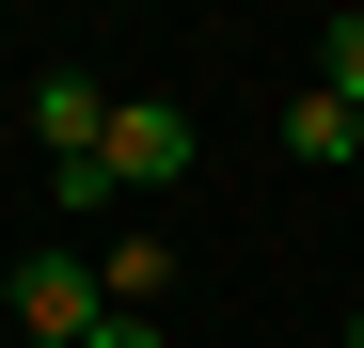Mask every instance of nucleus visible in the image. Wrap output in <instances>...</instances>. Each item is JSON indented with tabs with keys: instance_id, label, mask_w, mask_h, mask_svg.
Masks as SVG:
<instances>
[{
	"instance_id": "nucleus-1",
	"label": "nucleus",
	"mask_w": 364,
	"mask_h": 348,
	"mask_svg": "<svg viewBox=\"0 0 364 348\" xmlns=\"http://www.w3.org/2000/svg\"><path fill=\"white\" fill-rule=\"evenodd\" d=\"M0 317H16V348H80V332L111 317V285H95V254L64 238V254H16V285H0Z\"/></svg>"
},
{
	"instance_id": "nucleus-2",
	"label": "nucleus",
	"mask_w": 364,
	"mask_h": 348,
	"mask_svg": "<svg viewBox=\"0 0 364 348\" xmlns=\"http://www.w3.org/2000/svg\"><path fill=\"white\" fill-rule=\"evenodd\" d=\"M111 111H127V95H111L95 64H48V80H32V143H48V174H95V158H111Z\"/></svg>"
},
{
	"instance_id": "nucleus-3",
	"label": "nucleus",
	"mask_w": 364,
	"mask_h": 348,
	"mask_svg": "<svg viewBox=\"0 0 364 348\" xmlns=\"http://www.w3.org/2000/svg\"><path fill=\"white\" fill-rule=\"evenodd\" d=\"M95 174H111V206H127V190H174V174H191V111H174V95H127Z\"/></svg>"
},
{
	"instance_id": "nucleus-4",
	"label": "nucleus",
	"mask_w": 364,
	"mask_h": 348,
	"mask_svg": "<svg viewBox=\"0 0 364 348\" xmlns=\"http://www.w3.org/2000/svg\"><path fill=\"white\" fill-rule=\"evenodd\" d=\"M95 285H111V317H159V301H174V238H111Z\"/></svg>"
},
{
	"instance_id": "nucleus-5",
	"label": "nucleus",
	"mask_w": 364,
	"mask_h": 348,
	"mask_svg": "<svg viewBox=\"0 0 364 348\" xmlns=\"http://www.w3.org/2000/svg\"><path fill=\"white\" fill-rule=\"evenodd\" d=\"M285 158H364V111L301 80V95H285Z\"/></svg>"
},
{
	"instance_id": "nucleus-6",
	"label": "nucleus",
	"mask_w": 364,
	"mask_h": 348,
	"mask_svg": "<svg viewBox=\"0 0 364 348\" xmlns=\"http://www.w3.org/2000/svg\"><path fill=\"white\" fill-rule=\"evenodd\" d=\"M317 95L364 111V16H317Z\"/></svg>"
},
{
	"instance_id": "nucleus-7",
	"label": "nucleus",
	"mask_w": 364,
	"mask_h": 348,
	"mask_svg": "<svg viewBox=\"0 0 364 348\" xmlns=\"http://www.w3.org/2000/svg\"><path fill=\"white\" fill-rule=\"evenodd\" d=\"M80 348H159V317H95V332H80Z\"/></svg>"
},
{
	"instance_id": "nucleus-8",
	"label": "nucleus",
	"mask_w": 364,
	"mask_h": 348,
	"mask_svg": "<svg viewBox=\"0 0 364 348\" xmlns=\"http://www.w3.org/2000/svg\"><path fill=\"white\" fill-rule=\"evenodd\" d=\"M348 348H364V301H348Z\"/></svg>"
}]
</instances>
